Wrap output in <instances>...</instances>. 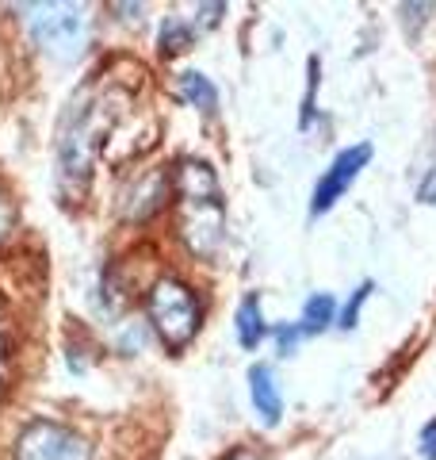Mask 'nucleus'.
<instances>
[{"mask_svg":"<svg viewBox=\"0 0 436 460\" xmlns=\"http://www.w3.org/2000/svg\"><path fill=\"white\" fill-rule=\"evenodd\" d=\"M177 184V223L180 238L192 246V253L211 257L222 242V196H218L214 169L207 162H180V169L172 172Z\"/></svg>","mask_w":436,"mask_h":460,"instance_id":"nucleus-1","label":"nucleus"},{"mask_svg":"<svg viewBox=\"0 0 436 460\" xmlns=\"http://www.w3.org/2000/svg\"><path fill=\"white\" fill-rule=\"evenodd\" d=\"M27 12V31L39 42L42 54H50L54 62H77L89 50V35H92V16L84 4H23Z\"/></svg>","mask_w":436,"mask_h":460,"instance_id":"nucleus-2","label":"nucleus"},{"mask_svg":"<svg viewBox=\"0 0 436 460\" xmlns=\"http://www.w3.org/2000/svg\"><path fill=\"white\" fill-rule=\"evenodd\" d=\"M145 319L157 330V338L177 353L199 334L203 304L192 284H184L180 277H161L150 284V296H145Z\"/></svg>","mask_w":436,"mask_h":460,"instance_id":"nucleus-3","label":"nucleus"},{"mask_svg":"<svg viewBox=\"0 0 436 460\" xmlns=\"http://www.w3.org/2000/svg\"><path fill=\"white\" fill-rule=\"evenodd\" d=\"M12 460H96V456H92V445L84 441L77 429L39 419L20 434L16 456Z\"/></svg>","mask_w":436,"mask_h":460,"instance_id":"nucleus-4","label":"nucleus"},{"mask_svg":"<svg viewBox=\"0 0 436 460\" xmlns=\"http://www.w3.org/2000/svg\"><path fill=\"white\" fill-rule=\"evenodd\" d=\"M371 162V146L368 142H360V146H348V150H341L337 157H333V165L322 172V181H318V189H314V204H310V211L314 215H322V211H329L337 199L348 192V184H353L356 177H360V169Z\"/></svg>","mask_w":436,"mask_h":460,"instance_id":"nucleus-5","label":"nucleus"},{"mask_svg":"<svg viewBox=\"0 0 436 460\" xmlns=\"http://www.w3.org/2000/svg\"><path fill=\"white\" fill-rule=\"evenodd\" d=\"M172 192H177V184H172V172L169 169H153L145 184H138L135 192H126V215L130 219H150L153 211H161Z\"/></svg>","mask_w":436,"mask_h":460,"instance_id":"nucleus-6","label":"nucleus"},{"mask_svg":"<svg viewBox=\"0 0 436 460\" xmlns=\"http://www.w3.org/2000/svg\"><path fill=\"white\" fill-rule=\"evenodd\" d=\"M249 395H253V407L265 426H275L283 419V395H280V387H275V376L268 365L249 368Z\"/></svg>","mask_w":436,"mask_h":460,"instance_id":"nucleus-7","label":"nucleus"},{"mask_svg":"<svg viewBox=\"0 0 436 460\" xmlns=\"http://www.w3.org/2000/svg\"><path fill=\"white\" fill-rule=\"evenodd\" d=\"M234 330H238V341L245 345V349H257V345L265 341L268 326H265V314H260V299L257 296L241 299V307L234 314Z\"/></svg>","mask_w":436,"mask_h":460,"instance_id":"nucleus-8","label":"nucleus"},{"mask_svg":"<svg viewBox=\"0 0 436 460\" xmlns=\"http://www.w3.org/2000/svg\"><path fill=\"white\" fill-rule=\"evenodd\" d=\"M177 89H180V96L187 100L192 108H199V111H214L218 108V93H214V84L203 77V74H196V69H184V74L177 77Z\"/></svg>","mask_w":436,"mask_h":460,"instance_id":"nucleus-9","label":"nucleus"},{"mask_svg":"<svg viewBox=\"0 0 436 460\" xmlns=\"http://www.w3.org/2000/svg\"><path fill=\"white\" fill-rule=\"evenodd\" d=\"M329 323H337V299L329 292H318L307 299V307H302V334H322Z\"/></svg>","mask_w":436,"mask_h":460,"instance_id":"nucleus-10","label":"nucleus"},{"mask_svg":"<svg viewBox=\"0 0 436 460\" xmlns=\"http://www.w3.org/2000/svg\"><path fill=\"white\" fill-rule=\"evenodd\" d=\"M192 39H196V27H187L184 20L169 16V20L161 23V39H157V47H161L165 58H172V54H180V50L192 47Z\"/></svg>","mask_w":436,"mask_h":460,"instance_id":"nucleus-11","label":"nucleus"},{"mask_svg":"<svg viewBox=\"0 0 436 460\" xmlns=\"http://www.w3.org/2000/svg\"><path fill=\"white\" fill-rule=\"evenodd\" d=\"M368 296H371V280H363V284L356 288V296L348 299V307L341 311V319H337L344 330H353V326H356V319H360V307H363V299H368Z\"/></svg>","mask_w":436,"mask_h":460,"instance_id":"nucleus-12","label":"nucleus"},{"mask_svg":"<svg viewBox=\"0 0 436 460\" xmlns=\"http://www.w3.org/2000/svg\"><path fill=\"white\" fill-rule=\"evenodd\" d=\"M302 338V326L299 323H283V326H275V345H280V353H295V345Z\"/></svg>","mask_w":436,"mask_h":460,"instance_id":"nucleus-13","label":"nucleus"},{"mask_svg":"<svg viewBox=\"0 0 436 460\" xmlns=\"http://www.w3.org/2000/svg\"><path fill=\"white\" fill-rule=\"evenodd\" d=\"M314 93H318V62L310 58V89H307V100H302V127H310V115H314Z\"/></svg>","mask_w":436,"mask_h":460,"instance_id":"nucleus-14","label":"nucleus"},{"mask_svg":"<svg viewBox=\"0 0 436 460\" xmlns=\"http://www.w3.org/2000/svg\"><path fill=\"white\" fill-rule=\"evenodd\" d=\"M417 445H421V453H425V460H436V419H432L425 429H421Z\"/></svg>","mask_w":436,"mask_h":460,"instance_id":"nucleus-15","label":"nucleus"}]
</instances>
